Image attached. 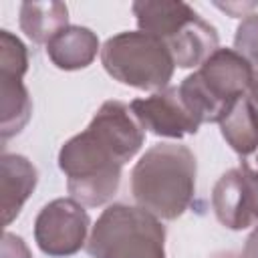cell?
I'll return each mask as SVG.
<instances>
[{
	"label": "cell",
	"mask_w": 258,
	"mask_h": 258,
	"mask_svg": "<svg viewBox=\"0 0 258 258\" xmlns=\"http://www.w3.org/2000/svg\"><path fill=\"white\" fill-rule=\"evenodd\" d=\"M143 141L145 129L131 107L117 99L105 101L87 129L64 141L58 151V169L67 177L71 198L85 208L111 202L123 165L137 155Z\"/></svg>",
	"instance_id": "obj_1"
},
{
	"label": "cell",
	"mask_w": 258,
	"mask_h": 258,
	"mask_svg": "<svg viewBox=\"0 0 258 258\" xmlns=\"http://www.w3.org/2000/svg\"><path fill=\"white\" fill-rule=\"evenodd\" d=\"M196 155L187 145L155 143L131 169V196L157 220H177L196 196Z\"/></svg>",
	"instance_id": "obj_2"
},
{
	"label": "cell",
	"mask_w": 258,
	"mask_h": 258,
	"mask_svg": "<svg viewBox=\"0 0 258 258\" xmlns=\"http://www.w3.org/2000/svg\"><path fill=\"white\" fill-rule=\"evenodd\" d=\"M252 79L254 69L240 52L234 48H218L198 67V71L187 75L177 89L200 125H220L234 105L248 95Z\"/></svg>",
	"instance_id": "obj_3"
},
{
	"label": "cell",
	"mask_w": 258,
	"mask_h": 258,
	"mask_svg": "<svg viewBox=\"0 0 258 258\" xmlns=\"http://www.w3.org/2000/svg\"><path fill=\"white\" fill-rule=\"evenodd\" d=\"M87 252L91 258H165V228L139 206L111 204L97 218Z\"/></svg>",
	"instance_id": "obj_4"
},
{
	"label": "cell",
	"mask_w": 258,
	"mask_h": 258,
	"mask_svg": "<svg viewBox=\"0 0 258 258\" xmlns=\"http://www.w3.org/2000/svg\"><path fill=\"white\" fill-rule=\"evenodd\" d=\"M101 64L121 85L153 93L167 89L175 71V60L165 40L141 30L109 36L101 46Z\"/></svg>",
	"instance_id": "obj_5"
},
{
	"label": "cell",
	"mask_w": 258,
	"mask_h": 258,
	"mask_svg": "<svg viewBox=\"0 0 258 258\" xmlns=\"http://www.w3.org/2000/svg\"><path fill=\"white\" fill-rule=\"evenodd\" d=\"M91 218L77 200L56 198L48 202L34 220V242L42 254L67 258L87 244Z\"/></svg>",
	"instance_id": "obj_6"
},
{
	"label": "cell",
	"mask_w": 258,
	"mask_h": 258,
	"mask_svg": "<svg viewBox=\"0 0 258 258\" xmlns=\"http://www.w3.org/2000/svg\"><path fill=\"white\" fill-rule=\"evenodd\" d=\"M129 107L141 127L157 137L181 139L185 135H196L200 129V121L183 103L177 87H167L149 97L133 99Z\"/></svg>",
	"instance_id": "obj_7"
},
{
	"label": "cell",
	"mask_w": 258,
	"mask_h": 258,
	"mask_svg": "<svg viewBox=\"0 0 258 258\" xmlns=\"http://www.w3.org/2000/svg\"><path fill=\"white\" fill-rule=\"evenodd\" d=\"M218 222L230 230H244L254 222V181L240 167L228 169L212 189Z\"/></svg>",
	"instance_id": "obj_8"
},
{
	"label": "cell",
	"mask_w": 258,
	"mask_h": 258,
	"mask_svg": "<svg viewBox=\"0 0 258 258\" xmlns=\"http://www.w3.org/2000/svg\"><path fill=\"white\" fill-rule=\"evenodd\" d=\"M220 133L240 157V169L252 179H258V107L248 95L220 121Z\"/></svg>",
	"instance_id": "obj_9"
},
{
	"label": "cell",
	"mask_w": 258,
	"mask_h": 258,
	"mask_svg": "<svg viewBox=\"0 0 258 258\" xmlns=\"http://www.w3.org/2000/svg\"><path fill=\"white\" fill-rule=\"evenodd\" d=\"M38 181V171L32 161L20 153H2L0 183H2V222L10 226Z\"/></svg>",
	"instance_id": "obj_10"
},
{
	"label": "cell",
	"mask_w": 258,
	"mask_h": 258,
	"mask_svg": "<svg viewBox=\"0 0 258 258\" xmlns=\"http://www.w3.org/2000/svg\"><path fill=\"white\" fill-rule=\"evenodd\" d=\"M131 10L141 32L165 42L200 16L189 4L179 0H137L131 4Z\"/></svg>",
	"instance_id": "obj_11"
},
{
	"label": "cell",
	"mask_w": 258,
	"mask_h": 258,
	"mask_svg": "<svg viewBox=\"0 0 258 258\" xmlns=\"http://www.w3.org/2000/svg\"><path fill=\"white\" fill-rule=\"evenodd\" d=\"M97 52H101L99 36L91 28L79 24H69L46 44L50 62L60 71L87 69L95 60Z\"/></svg>",
	"instance_id": "obj_12"
},
{
	"label": "cell",
	"mask_w": 258,
	"mask_h": 258,
	"mask_svg": "<svg viewBox=\"0 0 258 258\" xmlns=\"http://www.w3.org/2000/svg\"><path fill=\"white\" fill-rule=\"evenodd\" d=\"M220 38L214 24L198 16L194 22H189L179 34L169 38L165 44L169 46L175 67L179 69H194L200 67L214 50H218Z\"/></svg>",
	"instance_id": "obj_13"
},
{
	"label": "cell",
	"mask_w": 258,
	"mask_h": 258,
	"mask_svg": "<svg viewBox=\"0 0 258 258\" xmlns=\"http://www.w3.org/2000/svg\"><path fill=\"white\" fill-rule=\"evenodd\" d=\"M32 115V101L20 75L0 73V137L6 143L18 135Z\"/></svg>",
	"instance_id": "obj_14"
},
{
	"label": "cell",
	"mask_w": 258,
	"mask_h": 258,
	"mask_svg": "<svg viewBox=\"0 0 258 258\" xmlns=\"http://www.w3.org/2000/svg\"><path fill=\"white\" fill-rule=\"evenodd\" d=\"M18 22L22 32L34 44H48L69 26V8L62 2H24Z\"/></svg>",
	"instance_id": "obj_15"
},
{
	"label": "cell",
	"mask_w": 258,
	"mask_h": 258,
	"mask_svg": "<svg viewBox=\"0 0 258 258\" xmlns=\"http://www.w3.org/2000/svg\"><path fill=\"white\" fill-rule=\"evenodd\" d=\"M28 71V48L10 30H0V73L24 77Z\"/></svg>",
	"instance_id": "obj_16"
},
{
	"label": "cell",
	"mask_w": 258,
	"mask_h": 258,
	"mask_svg": "<svg viewBox=\"0 0 258 258\" xmlns=\"http://www.w3.org/2000/svg\"><path fill=\"white\" fill-rule=\"evenodd\" d=\"M234 50L240 52L258 73V12H250L242 18L234 34Z\"/></svg>",
	"instance_id": "obj_17"
},
{
	"label": "cell",
	"mask_w": 258,
	"mask_h": 258,
	"mask_svg": "<svg viewBox=\"0 0 258 258\" xmlns=\"http://www.w3.org/2000/svg\"><path fill=\"white\" fill-rule=\"evenodd\" d=\"M0 258H32V254L20 236L12 232H4L2 246H0Z\"/></svg>",
	"instance_id": "obj_18"
},
{
	"label": "cell",
	"mask_w": 258,
	"mask_h": 258,
	"mask_svg": "<svg viewBox=\"0 0 258 258\" xmlns=\"http://www.w3.org/2000/svg\"><path fill=\"white\" fill-rule=\"evenodd\" d=\"M240 258H258V226H256V228L250 232V236L246 238Z\"/></svg>",
	"instance_id": "obj_19"
},
{
	"label": "cell",
	"mask_w": 258,
	"mask_h": 258,
	"mask_svg": "<svg viewBox=\"0 0 258 258\" xmlns=\"http://www.w3.org/2000/svg\"><path fill=\"white\" fill-rule=\"evenodd\" d=\"M248 97H250V101L258 107V73H254V79H252L250 89H248Z\"/></svg>",
	"instance_id": "obj_20"
},
{
	"label": "cell",
	"mask_w": 258,
	"mask_h": 258,
	"mask_svg": "<svg viewBox=\"0 0 258 258\" xmlns=\"http://www.w3.org/2000/svg\"><path fill=\"white\" fill-rule=\"evenodd\" d=\"M254 181V220H258V179Z\"/></svg>",
	"instance_id": "obj_21"
},
{
	"label": "cell",
	"mask_w": 258,
	"mask_h": 258,
	"mask_svg": "<svg viewBox=\"0 0 258 258\" xmlns=\"http://www.w3.org/2000/svg\"><path fill=\"white\" fill-rule=\"evenodd\" d=\"M212 258H240V256H236V254H232V252H222V254H216V256H212Z\"/></svg>",
	"instance_id": "obj_22"
}]
</instances>
